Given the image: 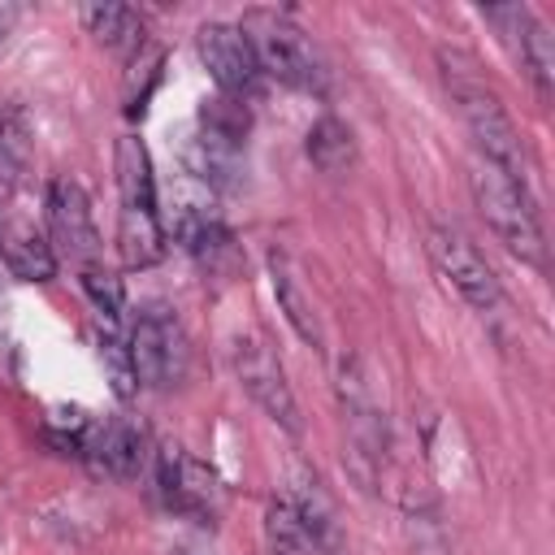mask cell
I'll use <instances>...</instances> for the list:
<instances>
[{
  "label": "cell",
  "mask_w": 555,
  "mask_h": 555,
  "mask_svg": "<svg viewBox=\"0 0 555 555\" xmlns=\"http://www.w3.org/2000/svg\"><path fill=\"white\" fill-rule=\"evenodd\" d=\"M173 238L182 243V251H191L208 269H217L234 251V238H230L225 221L212 208H199V204H182L173 212Z\"/></svg>",
  "instance_id": "cell-13"
},
{
  "label": "cell",
  "mask_w": 555,
  "mask_h": 555,
  "mask_svg": "<svg viewBox=\"0 0 555 555\" xmlns=\"http://www.w3.org/2000/svg\"><path fill=\"white\" fill-rule=\"evenodd\" d=\"M82 26L95 35V43L117 48V52H139L143 48V17L130 4H82Z\"/></svg>",
  "instance_id": "cell-18"
},
{
  "label": "cell",
  "mask_w": 555,
  "mask_h": 555,
  "mask_svg": "<svg viewBox=\"0 0 555 555\" xmlns=\"http://www.w3.org/2000/svg\"><path fill=\"white\" fill-rule=\"evenodd\" d=\"M486 17L503 30V39L516 48L520 65L529 69L533 87L546 95V91H551V82H555V39H551L546 22H538L525 4H490V9H486Z\"/></svg>",
  "instance_id": "cell-11"
},
{
  "label": "cell",
  "mask_w": 555,
  "mask_h": 555,
  "mask_svg": "<svg viewBox=\"0 0 555 555\" xmlns=\"http://www.w3.org/2000/svg\"><path fill=\"white\" fill-rule=\"evenodd\" d=\"M82 291H87V299L95 304L100 321L121 325V312H126V291H121V278H117V273H108L104 264H87V269H82Z\"/></svg>",
  "instance_id": "cell-23"
},
{
  "label": "cell",
  "mask_w": 555,
  "mask_h": 555,
  "mask_svg": "<svg viewBox=\"0 0 555 555\" xmlns=\"http://www.w3.org/2000/svg\"><path fill=\"white\" fill-rule=\"evenodd\" d=\"M238 30L247 35L264 78H278L282 87H295V91H308V95L325 91V65H321L317 48L308 43V35L286 13L256 9L238 22Z\"/></svg>",
  "instance_id": "cell-3"
},
{
  "label": "cell",
  "mask_w": 555,
  "mask_h": 555,
  "mask_svg": "<svg viewBox=\"0 0 555 555\" xmlns=\"http://www.w3.org/2000/svg\"><path fill=\"white\" fill-rule=\"evenodd\" d=\"M442 78H447V91L473 134V143L481 147L486 165H494L499 173H507L516 186H529V156H525V143H520V130L516 121L507 117V108L499 104V95L468 69V61L460 52H442Z\"/></svg>",
  "instance_id": "cell-1"
},
{
  "label": "cell",
  "mask_w": 555,
  "mask_h": 555,
  "mask_svg": "<svg viewBox=\"0 0 555 555\" xmlns=\"http://www.w3.org/2000/svg\"><path fill=\"white\" fill-rule=\"evenodd\" d=\"M269 278H273V295H278V308L282 317L291 321V330L308 343V347H325V330H321V317L312 308V295L304 291L295 264L282 256V251H269Z\"/></svg>",
  "instance_id": "cell-14"
},
{
  "label": "cell",
  "mask_w": 555,
  "mask_h": 555,
  "mask_svg": "<svg viewBox=\"0 0 555 555\" xmlns=\"http://www.w3.org/2000/svg\"><path fill=\"white\" fill-rule=\"evenodd\" d=\"M4 264H9V273L17 278V282H52L56 278V251H52V243L39 234V230H30V225H17L9 238H4Z\"/></svg>",
  "instance_id": "cell-19"
},
{
  "label": "cell",
  "mask_w": 555,
  "mask_h": 555,
  "mask_svg": "<svg viewBox=\"0 0 555 555\" xmlns=\"http://www.w3.org/2000/svg\"><path fill=\"white\" fill-rule=\"evenodd\" d=\"M0 243H4V212H0Z\"/></svg>",
  "instance_id": "cell-24"
},
{
  "label": "cell",
  "mask_w": 555,
  "mask_h": 555,
  "mask_svg": "<svg viewBox=\"0 0 555 555\" xmlns=\"http://www.w3.org/2000/svg\"><path fill=\"white\" fill-rule=\"evenodd\" d=\"M117 195H121V208L156 212L152 156H147L143 139H134V134H121V139H117Z\"/></svg>",
  "instance_id": "cell-15"
},
{
  "label": "cell",
  "mask_w": 555,
  "mask_h": 555,
  "mask_svg": "<svg viewBox=\"0 0 555 555\" xmlns=\"http://www.w3.org/2000/svg\"><path fill=\"white\" fill-rule=\"evenodd\" d=\"M243 147H247L243 134L195 121V134L186 139V169L217 191H234L243 186Z\"/></svg>",
  "instance_id": "cell-12"
},
{
  "label": "cell",
  "mask_w": 555,
  "mask_h": 555,
  "mask_svg": "<svg viewBox=\"0 0 555 555\" xmlns=\"http://www.w3.org/2000/svg\"><path fill=\"white\" fill-rule=\"evenodd\" d=\"M152 473H156L160 503H165L169 512L191 516V520H217V516H221V499H225L221 477H217L204 460H195L191 451H182V447H173V442L156 447Z\"/></svg>",
  "instance_id": "cell-5"
},
{
  "label": "cell",
  "mask_w": 555,
  "mask_h": 555,
  "mask_svg": "<svg viewBox=\"0 0 555 555\" xmlns=\"http://www.w3.org/2000/svg\"><path fill=\"white\" fill-rule=\"evenodd\" d=\"M48 230L52 243L74 260V264H95L100 256V234L91 217V199L74 178H52L48 182Z\"/></svg>",
  "instance_id": "cell-9"
},
{
  "label": "cell",
  "mask_w": 555,
  "mask_h": 555,
  "mask_svg": "<svg viewBox=\"0 0 555 555\" xmlns=\"http://www.w3.org/2000/svg\"><path fill=\"white\" fill-rule=\"evenodd\" d=\"M264 546L269 555H317V538L286 494L264 507Z\"/></svg>",
  "instance_id": "cell-20"
},
{
  "label": "cell",
  "mask_w": 555,
  "mask_h": 555,
  "mask_svg": "<svg viewBox=\"0 0 555 555\" xmlns=\"http://www.w3.org/2000/svg\"><path fill=\"white\" fill-rule=\"evenodd\" d=\"M230 364H234L238 386L251 395V403H256L273 425H282L286 434H299V429H304V425H299V403H295V395H291V386H286V373H282L278 356H273L256 334H238V338L230 343Z\"/></svg>",
  "instance_id": "cell-6"
},
{
  "label": "cell",
  "mask_w": 555,
  "mask_h": 555,
  "mask_svg": "<svg viewBox=\"0 0 555 555\" xmlns=\"http://www.w3.org/2000/svg\"><path fill=\"white\" fill-rule=\"evenodd\" d=\"M425 251L438 269V278L477 312H494L503 304V286L494 278V269L486 264V256L455 230V225H429L425 234Z\"/></svg>",
  "instance_id": "cell-4"
},
{
  "label": "cell",
  "mask_w": 555,
  "mask_h": 555,
  "mask_svg": "<svg viewBox=\"0 0 555 555\" xmlns=\"http://www.w3.org/2000/svg\"><path fill=\"white\" fill-rule=\"evenodd\" d=\"M473 199L477 212L486 217V225L499 234V243L520 256L525 264H546V234L538 221V204L529 195V186H516L507 173H499L494 165H477L473 169Z\"/></svg>",
  "instance_id": "cell-2"
},
{
  "label": "cell",
  "mask_w": 555,
  "mask_h": 555,
  "mask_svg": "<svg viewBox=\"0 0 555 555\" xmlns=\"http://www.w3.org/2000/svg\"><path fill=\"white\" fill-rule=\"evenodd\" d=\"M100 360H104V373L113 382V395L117 399H130L139 390V377H134V360H130V338L121 334V325H100Z\"/></svg>",
  "instance_id": "cell-22"
},
{
  "label": "cell",
  "mask_w": 555,
  "mask_h": 555,
  "mask_svg": "<svg viewBox=\"0 0 555 555\" xmlns=\"http://www.w3.org/2000/svg\"><path fill=\"white\" fill-rule=\"evenodd\" d=\"M30 165V126L17 104H0V182H17Z\"/></svg>",
  "instance_id": "cell-21"
},
{
  "label": "cell",
  "mask_w": 555,
  "mask_h": 555,
  "mask_svg": "<svg viewBox=\"0 0 555 555\" xmlns=\"http://www.w3.org/2000/svg\"><path fill=\"white\" fill-rule=\"evenodd\" d=\"M130 360H134V377L147 390H165L182 377L186 369V338L178 330V321L165 308H147L134 325H130Z\"/></svg>",
  "instance_id": "cell-8"
},
{
  "label": "cell",
  "mask_w": 555,
  "mask_h": 555,
  "mask_svg": "<svg viewBox=\"0 0 555 555\" xmlns=\"http://www.w3.org/2000/svg\"><path fill=\"white\" fill-rule=\"evenodd\" d=\"M117 251H121L126 269H152V264L165 256V225H160V212L121 208V212H117Z\"/></svg>",
  "instance_id": "cell-16"
},
{
  "label": "cell",
  "mask_w": 555,
  "mask_h": 555,
  "mask_svg": "<svg viewBox=\"0 0 555 555\" xmlns=\"http://www.w3.org/2000/svg\"><path fill=\"white\" fill-rule=\"evenodd\" d=\"M147 434L134 425V421H87L82 429V451L78 460H87L95 473H108L117 481H130L147 468Z\"/></svg>",
  "instance_id": "cell-10"
},
{
  "label": "cell",
  "mask_w": 555,
  "mask_h": 555,
  "mask_svg": "<svg viewBox=\"0 0 555 555\" xmlns=\"http://www.w3.org/2000/svg\"><path fill=\"white\" fill-rule=\"evenodd\" d=\"M195 52L204 61V69L212 74V82L221 87V95L230 100H256L264 87L260 61L247 43V35L238 30V22H204L195 30Z\"/></svg>",
  "instance_id": "cell-7"
},
{
  "label": "cell",
  "mask_w": 555,
  "mask_h": 555,
  "mask_svg": "<svg viewBox=\"0 0 555 555\" xmlns=\"http://www.w3.org/2000/svg\"><path fill=\"white\" fill-rule=\"evenodd\" d=\"M304 147H308V160L321 169V173H347L351 165H356V134H351V126L343 121V117H334V113H325V117H317L312 126H308V139H304Z\"/></svg>",
  "instance_id": "cell-17"
}]
</instances>
